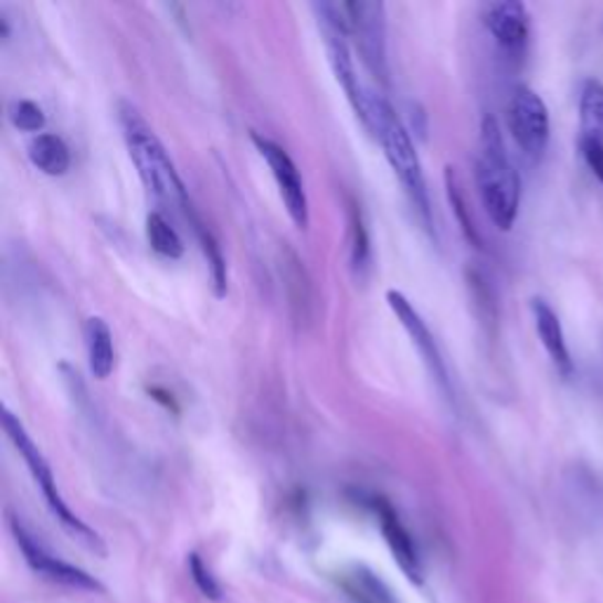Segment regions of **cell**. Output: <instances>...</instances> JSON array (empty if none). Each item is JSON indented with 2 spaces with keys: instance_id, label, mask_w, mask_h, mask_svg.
<instances>
[{
  "instance_id": "obj_1",
  "label": "cell",
  "mask_w": 603,
  "mask_h": 603,
  "mask_svg": "<svg viewBox=\"0 0 603 603\" xmlns=\"http://www.w3.org/2000/svg\"><path fill=\"white\" fill-rule=\"evenodd\" d=\"M118 120H120L123 137H126L133 163L141 177V182H145V187L149 189V193H154L156 201H161L174 210H182V215L191 224L199 215L191 205L187 187L182 182V177L177 174L163 141L156 137L149 123L141 118V114L128 102L118 104Z\"/></svg>"
},
{
  "instance_id": "obj_2",
  "label": "cell",
  "mask_w": 603,
  "mask_h": 603,
  "mask_svg": "<svg viewBox=\"0 0 603 603\" xmlns=\"http://www.w3.org/2000/svg\"><path fill=\"white\" fill-rule=\"evenodd\" d=\"M476 187L490 222L509 232L519 218L521 177L514 168L503 130L490 114L482 120V141L476 156Z\"/></svg>"
},
{
  "instance_id": "obj_3",
  "label": "cell",
  "mask_w": 603,
  "mask_h": 603,
  "mask_svg": "<svg viewBox=\"0 0 603 603\" xmlns=\"http://www.w3.org/2000/svg\"><path fill=\"white\" fill-rule=\"evenodd\" d=\"M366 128L380 139L387 161H389V166H392L394 174L399 177V182H401L403 191L408 193V199H411L420 222L424 224V229H430L432 232V224H434L432 203H430L427 182H424L420 156L415 151L411 133L405 130L401 118L394 112V106L389 104L382 95L368 93V97H366Z\"/></svg>"
},
{
  "instance_id": "obj_4",
  "label": "cell",
  "mask_w": 603,
  "mask_h": 603,
  "mask_svg": "<svg viewBox=\"0 0 603 603\" xmlns=\"http://www.w3.org/2000/svg\"><path fill=\"white\" fill-rule=\"evenodd\" d=\"M0 422H3V430H6L8 438L14 443V448L20 451V455H22V459L27 463L31 476L35 478V484L41 486L43 498H45L50 511L55 514V519L64 526L66 533H71L76 540L85 542L87 547L95 549V552L104 554V544H102L99 536L95 533V530H93L91 526L83 523V521L76 517V514L68 509V505L64 503V498L60 495V488H57V484H55V474H52V469H50V465H47L45 455L41 453V448L35 446V443L31 441L29 432L24 430L22 420L17 417L14 413H10L8 408H3V415H0Z\"/></svg>"
},
{
  "instance_id": "obj_5",
  "label": "cell",
  "mask_w": 603,
  "mask_h": 603,
  "mask_svg": "<svg viewBox=\"0 0 603 603\" xmlns=\"http://www.w3.org/2000/svg\"><path fill=\"white\" fill-rule=\"evenodd\" d=\"M316 12L318 20V29H321L324 35V45L328 52V62L332 66V74L337 78V83L342 85V91L347 95V99L351 102L353 112L361 118V123L366 126V97L368 93H363V87L359 83L357 76V66H353V57L349 50V24L347 17L342 10V3H316L311 8Z\"/></svg>"
},
{
  "instance_id": "obj_6",
  "label": "cell",
  "mask_w": 603,
  "mask_h": 603,
  "mask_svg": "<svg viewBox=\"0 0 603 603\" xmlns=\"http://www.w3.org/2000/svg\"><path fill=\"white\" fill-rule=\"evenodd\" d=\"M507 128L530 163H540L552 137V123L544 99L528 85H517L507 102Z\"/></svg>"
},
{
  "instance_id": "obj_7",
  "label": "cell",
  "mask_w": 603,
  "mask_h": 603,
  "mask_svg": "<svg viewBox=\"0 0 603 603\" xmlns=\"http://www.w3.org/2000/svg\"><path fill=\"white\" fill-rule=\"evenodd\" d=\"M349 35L357 39L359 55L366 68L380 83H389L387 68V14L384 6L375 0H353V3H342Z\"/></svg>"
},
{
  "instance_id": "obj_8",
  "label": "cell",
  "mask_w": 603,
  "mask_h": 603,
  "mask_svg": "<svg viewBox=\"0 0 603 603\" xmlns=\"http://www.w3.org/2000/svg\"><path fill=\"white\" fill-rule=\"evenodd\" d=\"M253 145L257 147L260 156L267 161L278 193L283 203H286V210L290 220L295 222L297 229H307L309 226V201H307V191H305V182H302L299 170L293 163V158L288 156V151L278 147L276 141L262 137L257 133H253Z\"/></svg>"
},
{
  "instance_id": "obj_9",
  "label": "cell",
  "mask_w": 603,
  "mask_h": 603,
  "mask_svg": "<svg viewBox=\"0 0 603 603\" xmlns=\"http://www.w3.org/2000/svg\"><path fill=\"white\" fill-rule=\"evenodd\" d=\"M387 305H389V309L394 311V316L399 318V324L403 326L408 337H411L413 345L417 347L424 366H427L430 375L436 380L441 392L446 394L448 401H453V387H451V375H448L446 361H443L434 335L427 328V324H424V318L420 316V311L411 305V299H408L399 290H389L387 293Z\"/></svg>"
},
{
  "instance_id": "obj_10",
  "label": "cell",
  "mask_w": 603,
  "mask_h": 603,
  "mask_svg": "<svg viewBox=\"0 0 603 603\" xmlns=\"http://www.w3.org/2000/svg\"><path fill=\"white\" fill-rule=\"evenodd\" d=\"M10 523H12V533H14L17 544H20L27 563L31 565L35 573H41L43 578H47L52 582L66 584V588H74V590L104 592V588L93 575H87L85 571L76 569V565H71V563H66V561H62L57 557H52L50 552H45V547L39 540H35L20 521L12 519Z\"/></svg>"
},
{
  "instance_id": "obj_11",
  "label": "cell",
  "mask_w": 603,
  "mask_h": 603,
  "mask_svg": "<svg viewBox=\"0 0 603 603\" xmlns=\"http://www.w3.org/2000/svg\"><path fill=\"white\" fill-rule=\"evenodd\" d=\"M488 33L509 57H523L530 39V14L519 0H498L484 8Z\"/></svg>"
},
{
  "instance_id": "obj_12",
  "label": "cell",
  "mask_w": 603,
  "mask_h": 603,
  "mask_svg": "<svg viewBox=\"0 0 603 603\" xmlns=\"http://www.w3.org/2000/svg\"><path fill=\"white\" fill-rule=\"evenodd\" d=\"M530 311H533L536 330H538V337H540L544 351L549 353V359H552V363L557 366V370L561 372L563 378H571L573 375V357H571L569 342H565V332H563L559 314L542 297L530 299Z\"/></svg>"
},
{
  "instance_id": "obj_13",
  "label": "cell",
  "mask_w": 603,
  "mask_h": 603,
  "mask_svg": "<svg viewBox=\"0 0 603 603\" xmlns=\"http://www.w3.org/2000/svg\"><path fill=\"white\" fill-rule=\"evenodd\" d=\"M378 517H380V526H382V533H384V540L389 544V549H392L394 559L399 561L401 571L411 578L413 582H420L422 580V569H420V557H417V549L413 544V538L408 530L403 528V523L399 521L396 511L389 507L384 500H378Z\"/></svg>"
},
{
  "instance_id": "obj_14",
  "label": "cell",
  "mask_w": 603,
  "mask_h": 603,
  "mask_svg": "<svg viewBox=\"0 0 603 603\" xmlns=\"http://www.w3.org/2000/svg\"><path fill=\"white\" fill-rule=\"evenodd\" d=\"M85 347H87V363L95 380H106L116 366V349L112 328L106 326L104 318L93 316L85 321Z\"/></svg>"
},
{
  "instance_id": "obj_15",
  "label": "cell",
  "mask_w": 603,
  "mask_h": 603,
  "mask_svg": "<svg viewBox=\"0 0 603 603\" xmlns=\"http://www.w3.org/2000/svg\"><path fill=\"white\" fill-rule=\"evenodd\" d=\"M29 158L35 168L50 177H62L71 168V151L66 147V141L57 135H50V133L35 135L31 139Z\"/></svg>"
},
{
  "instance_id": "obj_16",
  "label": "cell",
  "mask_w": 603,
  "mask_h": 603,
  "mask_svg": "<svg viewBox=\"0 0 603 603\" xmlns=\"http://www.w3.org/2000/svg\"><path fill=\"white\" fill-rule=\"evenodd\" d=\"M580 137L603 141V81L584 78L578 99Z\"/></svg>"
},
{
  "instance_id": "obj_17",
  "label": "cell",
  "mask_w": 603,
  "mask_h": 603,
  "mask_svg": "<svg viewBox=\"0 0 603 603\" xmlns=\"http://www.w3.org/2000/svg\"><path fill=\"white\" fill-rule=\"evenodd\" d=\"M147 239L151 251L166 260H180L184 255V243L180 234L174 232L172 224L161 215V212H149Z\"/></svg>"
},
{
  "instance_id": "obj_18",
  "label": "cell",
  "mask_w": 603,
  "mask_h": 603,
  "mask_svg": "<svg viewBox=\"0 0 603 603\" xmlns=\"http://www.w3.org/2000/svg\"><path fill=\"white\" fill-rule=\"evenodd\" d=\"M191 226H193V232H197V239L201 243V251H203V255L208 260L210 276H212V288H215L218 297H224L226 295V262L222 257V247L215 241V236H212L210 229L199 218L191 222Z\"/></svg>"
},
{
  "instance_id": "obj_19",
  "label": "cell",
  "mask_w": 603,
  "mask_h": 603,
  "mask_svg": "<svg viewBox=\"0 0 603 603\" xmlns=\"http://www.w3.org/2000/svg\"><path fill=\"white\" fill-rule=\"evenodd\" d=\"M370 262V239L363 222V212L357 203H351V267L359 276L368 272Z\"/></svg>"
},
{
  "instance_id": "obj_20",
  "label": "cell",
  "mask_w": 603,
  "mask_h": 603,
  "mask_svg": "<svg viewBox=\"0 0 603 603\" xmlns=\"http://www.w3.org/2000/svg\"><path fill=\"white\" fill-rule=\"evenodd\" d=\"M10 123L22 133H41L45 128V114L35 102L31 99H17L10 104Z\"/></svg>"
},
{
  "instance_id": "obj_21",
  "label": "cell",
  "mask_w": 603,
  "mask_h": 603,
  "mask_svg": "<svg viewBox=\"0 0 603 603\" xmlns=\"http://www.w3.org/2000/svg\"><path fill=\"white\" fill-rule=\"evenodd\" d=\"M189 571H191L193 582H197V588H199L205 596H210V599H220V596H222V590H220L218 580L210 575L208 565L203 563V559H201L199 554H191V557H189Z\"/></svg>"
},
{
  "instance_id": "obj_22",
  "label": "cell",
  "mask_w": 603,
  "mask_h": 603,
  "mask_svg": "<svg viewBox=\"0 0 603 603\" xmlns=\"http://www.w3.org/2000/svg\"><path fill=\"white\" fill-rule=\"evenodd\" d=\"M578 149L584 166L590 168V172L596 177L599 184H603V141L578 137Z\"/></svg>"
},
{
  "instance_id": "obj_23",
  "label": "cell",
  "mask_w": 603,
  "mask_h": 603,
  "mask_svg": "<svg viewBox=\"0 0 603 603\" xmlns=\"http://www.w3.org/2000/svg\"><path fill=\"white\" fill-rule=\"evenodd\" d=\"M446 180H448V197H451V203H453V208H455V212H457L459 224H463V232L467 234L469 241L478 243V234H476V229H474V224H472V220H469V215H467L465 199H463V193H459V187L455 184V174H453L451 168H448V172H446Z\"/></svg>"
}]
</instances>
